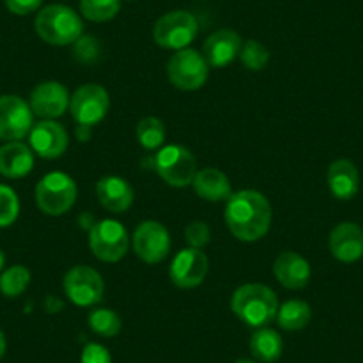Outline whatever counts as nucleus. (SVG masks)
<instances>
[{
    "instance_id": "obj_1",
    "label": "nucleus",
    "mask_w": 363,
    "mask_h": 363,
    "mask_svg": "<svg viewBox=\"0 0 363 363\" xmlns=\"http://www.w3.org/2000/svg\"><path fill=\"white\" fill-rule=\"evenodd\" d=\"M225 219L235 239L242 242H255L271 228L272 208L264 194L244 189L232 193V196L226 200Z\"/></svg>"
},
{
    "instance_id": "obj_2",
    "label": "nucleus",
    "mask_w": 363,
    "mask_h": 363,
    "mask_svg": "<svg viewBox=\"0 0 363 363\" xmlns=\"http://www.w3.org/2000/svg\"><path fill=\"white\" fill-rule=\"evenodd\" d=\"M232 312L244 324L251 328H265L277 319L278 303L277 292L264 284H244L233 292Z\"/></svg>"
},
{
    "instance_id": "obj_3",
    "label": "nucleus",
    "mask_w": 363,
    "mask_h": 363,
    "mask_svg": "<svg viewBox=\"0 0 363 363\" xmlns=\"http://www.w3.org/2000/svg\"><path fill=\"white\" fill-rule=\"evenodd\" d=\"M36 34L48 45L66 47L82 38L84 26L79 13L62 4H52L41 9L34 22Z\"/></svg>"
},
{
    "instance_id": "obj_4",
    "label": "nucleus",
    "mask_w": 363,
    "mask_h": 363,
    "mask_svg": "<svg viewBox=\"0 0 363 363\" xmlns=\"http://www.w3.org/2000/svg\"><path fill=\"white\" fill-rule=\"evenodd\" d=\"M157 174L171 187L193 186L198 173L196 157L182 145H167L157 152L153 159Z\"/></svg>"
},
{
    "instance_id": "obj_5",
    "label": "nucleus",
    "mask_w": 363,
    "mask_h": 363,
    "mask_svg": "<svg viewBox=\"0 0 363 363\" xmlns=\"http://www.w3.org/2000/svg\"><path fill=\"white\" fill-rule=\"evenodd\" d=\"M77 184L69 174L54 171L45 174L36 186V203L47 216H62L75 205Z\"/></svg>"
},
{
    "instance_id": "obj_6",
    "label": "nucleus",
    "mask_w": 363,
    "mask_h": 363,
    "mask_svg": "<svg viewBox=\"0 0 363 363\" xmlns=\"http://www.w3.org/2000/svg\"><path fill=\"white\" fill-rule=\"evenodd\" d=\"M211 66L203 54L193 48H182L169 57L166 66L167 79L174 87L182 91H196L205 86Z\"/></svg>"
},
{
    "instance_id": "obj_7",
    "label": "nucleus",
    "mask_w": 363,
    "mask_h": 363,
    "mask_svg": "<svg viewBox=\"0 0 363 363\" xmlns=\"http://www.w3.org/2000/svg\"><path fill=\"white\" fill-rule=\"evenodd\" d=\"M111 107L109 93L100 84H86L79 87L69 99V113L82 128L99 125L107 116Z\"/></svg>"
},
{
    "instance_id": "obj_8",
    "label": "nucleus",
    "mask_w": 363,
    "mask_h": 363,
    "mask_svg": "<svg viewBox=\"0 0 363 363\" xmlns=\"http://www.w3.org/2000/svg\"><path fill=\"white\" fill-rule=\"evenodd\" d=\"M198 20L187 11H171L160 16L153 27V40L166 50H182L194 41Z\"/></svg>"
},
{
    "instance_id": "obj_9",
    "label": "nucleus",
    "mask_w": 363,
    "mask_h": 363,
    "mask_svg": "<svg viewBox=\"0 0 363 363\" xmlns=\"http://www.w3.org/2000/svg\"><path fill=\"white\" fill-rule=\"evenodd\" d=\"M128 233L120 221L114 219H102L95 223L89 230V247L91 253L102 262H120L127 255Z\"/></svg>"
},
{
    "instance_id": "obj_10",
    "label": "nucleus",
    "mask_w": 363,
    "mask_h": 363,
    "mask_svg": "<svg viewBox=\"0 0 363 363\" xmlns=\"http://www.w3.org/2000/svg\"><path fill=\"white\" fill-rule=\"evenodd\" d=\"M62 289L73 305L95 306L102 301L106 285L96 269L89 265H75L65 274Z\"/></svg>"
},
{
    "instance_id": "obj_11",
    "label": "nucleus",
    "mask_w": 363,
    "mask_h": 363,
    "mask_svg": "<svg viewBox=\"0 0 363 363\" xmlns=\"http://www.w3.org/2000/svg\"><path fill=\"white\" fill-rule=\"evenodd\" d=\"M135 255L146 264H159L171 250V235L166 226L159 221H143L132 237Z\"/></svg>"
},
{
    "instance_id": "obj_12",
    "label": "nucleus",
    "mask_w": 363,
    "mask_h": 363,
    "mask_svg": "<svg viewBox=\"0 0 363 363\" xmlns=\"http://www.w3.org/2000/svg\"><path fill=\"white\" fill-rule=\"evenodd\" d=\"M33 109L16 95L0 96V139L20 141L33 128Z\"/></svg>"
},
{
    "instance_id": "obj_13",
    "label": "nucleus",
    "mask_w": 363,
    "mask_h": 363,
    "mask_svg": "<svg viewBox=\"0 0 363 363\" xmlns=\"http://www.w3.org/2000/svg\"><path fill=\"white\" fill-rule=\"evenodd\" d=\"M208 272V257L201 250L187 247L178 251L169 265V278L178 289H196Z\"/></svg>"
},
{
    "instance_id": "obj_14",
    "label": "nucleus",
    "mask_w": 363,
    "mask_h": 363,
    "mask_svg": "<svg viewBox=\"0 0 363 363\" xmlns=\"http://www.w3.org/2000/svg\"><path fill=\"white\" fill-rule=\"evenodd\" d=\"M69 93L61 82L47 80L34 87L30 93V109L36 116L43 120H55L61 118L69 109Z\"/></svg>"
},
{
    "instance_id": "obj_15",
    "label": "nucleus",
    "mask_w": 363,
    "mask_h": 363,
    "mask_svg": "<svg viewBox=\"0 0 363 363\" xmlns=\"http://www.w3.org/2000/svg\"><path fill=\"white\" fill-rule=\"evenodd\" d=\"M30 150L43 159H59L68 150V132L54 120L34 123L29 132Z\"/></svg>"
},
{
    "instance_id": "obj_16",
    "label": "nucleus",
    "mask_w": 363,
    "mask_h": 363,
    "mask_svg": "<svg viewBox=\"0 0 363 363\" xmlns=\"http://www.w3.org/2000/svg\"><path fill=\"white\" fill-rule=\"evenodd\" d=\"M242 40L232 29H219L205 40L203 57L211 68H226L240 54Z\"/></svg>"
},
{
    "instance_id": "obj_17",
    "label": "nucleus",
    "mask_w": 363,
    "mask_h": 363,
    "mask_svg": "<svg viewBox=\"0 0 363 363\" xmlns=\"http://www.w3.org/2000/svg\"><path fill=\"white\" fill-rule=\"evenodd\" d=\"M330 251L333 258L352 264L363 257V228L356 223L345 221L335 226L330 233Z\"/></svg>"
},
{
    "instance_id": "obj_18",
    "label": "nucleus",
    "mask_w": 363,
    "mask_h": 363,
    "mask_svg": "<svg viewBox=\"0 0 363 363\" xmlns=\"http://www.w3.org/2000/svg\"><path fill=\"white\" fill-rule=\"evenodd\" d=\"M272 272L285 289L299 291V289L308 285L310 277H312V267H310L308 260L296 251H284L274 260Z\"/></svg>"
},
{
    "instance_id": "obj_19",
    "label": "nucleus",
    "mask_w": 363,
    "mask_h": 363,
    "mask_svg": "<svg viewBox=\"0 0 363 363\" xmlns=\"http://www.w3.org/2000/svg\"><path fill=\"white\" fill-rule=\"evenodd\" d=\"M96 196L102 207L113 214H123L134 203V191L130 184L114 174L100 178L96 184Z\"/></svg>"
},
{
    "instance_id": "obj_20",
    "label": "nucleus",
    "mask_w": 363,
    "mask_h": 363,
    "mask_svg": "<svg viewBox=\"0 0 363 363\" xmlns=\"http://www.w3.org/2000/svg\"><path fill=\"white\" fill-rule=\"evenodd\" d=\"M328 187L337 200L347 201L358 194L359 173L354 162L349 159H337L328 167Z\"/></svg>"
},
{
    "instance_id": "obj_21",
    "label": "nucleus",
    "mask_w": 363,
    "mask_h": 363,
    "mask_svg": "<svg viewBox=\"0 0 363 363\" xmlns=\"http://www.w3.org/2000/svg\"><path fill=\"white\" fill-rule=\"evenodd\" d=\"M34 167V153L20 141L0 146V174L6 178H23Z\"/></svg>"
},
{
    "instance_id": "obj_22",
    "label": "nucleus",
    "mask_w": 363,
    "mask_h": 363,
    "mask_svg": "<svg viewBox=\"0 0 363 363\" xmlns=\"http://www.w3.org/2000/svg\"><path fill=\"white\" fill-rule=\"evenodd\" d=\"M193 187L198 196L207 201H225L232 196L228 177L218 167H203L198 171L193 180Z\"/></svg>"
},
{
    "instance_id": "obj_23",
    "label": "nucleus",
    "mask_w": 363,
    "mask_h": 363,
    "mask_svg": "<svg viewBox=\"0 0 363 363\" xmlns=\"http://www.w3.org/2000/svg\"><path fill=\"white\" fill-rule=\"evenodd\" d=\"M250 351L255 359L264 363H274L284 352V340L280 333L271 328H258L250 338Z\"/></svg>"
},
{
    "instance_id": "obj_24",
    "label": "nucleus",
    "mask_w": 363,
    "mask_h": 363,
    "mask_svg": "<svg viewBox=\"0 0 363 363\" xmlns=\"http://www.w3.org/2000/svg\"><path fill=\"white\" fill-rule=\"evenodd\" d=\"M310 319H312V308L308 303L301 301V299L285 301L277 313L278 324L287 331L303 330L310 323Z\"/></svg>"
},
{
    "instance_id": "obj_25",
    "label": "nucleus",
    "mask_w": 363,
    "mask_h": 363,
    "mask_svg": "<svg viewBox=\"0 0 363 363\" xmlns=\"http://www.w3.org/2000/svg\"><path fill=\"white\" fill-rule=\"evenodd\" d=\"M135 138L143 148L153 152V150H159L166 141V127L162 120L155 116L143 118L135 127Z\"/></svg>"
},
{
    "instance_id": "obj_26",
    "label": "nucleus",
    "mask_w": 363,
    "mask_h": 363,
    "mask_svg": "<svg viewBox=\"0 0 363 363\" xmlns=\"http://www.w3.org/2000/svg\"><path fill=\"white\" fill-rule=\"evenodd\" d=\"M80 15L89 22L104 23L120 13L121 0H80Z\"/></svg>"
},
{
    "instance_id": "obj_27",
    "label": "nucleus",
    "mask_w": 363,
    "mask_h": 363,
    "mask_svg": "<svg viewBox=\"0 0 363 363\" xmlns=\"http://www.w3.org/2000/svg\"><path fill=\"white\" fill-rule=\"evenodd\" d=\"M30 284V272L26 265H13L0 277V292L6 298H18Z\"/></svg>"
},
{
    "instance_id": "obj_28",
    "label": "nucleus",
    "mask_w": 363,
    "mask_h": 363,
    "mask_svg": "<svg viewBox=\"0 0 363 363\" xmlns=\"http://www.w3.org/2000/svg\"><path fill=\"white\" fill-rule=\"evenodd\" d=\"M87 323L93 333L100 335L104 338L116 337L121 331V319L114 310L109 308H96L89 313Z\"/></svg>"
},
{
    "instance_id": "obj_29",
    "label": "nucleus",
    "mask_w": 363,
    "mask_h": 363,
    "mask_svg": "<svg viewBox=\"0 0 363 363\" xmlns=\"http://www.w3.org/2000/svg\"><path fill=\"white\" fill-rule=\"evenodd\" d=\"M240 62L246 69H251V72H260L267 66L269 59V50L257 40H247L246 43H242V48H240L239 54Z\"/></svg>"
},
{
    "instance_id": "obj_30",
    "label": "nucleus",
    "mask_w": 363,
    "mask_h": 363,
    "mask_svg": "<svg viewBox=\"0 0 363 363\" xmlns=\"http://www.w3.org/2000/svg\"><path fill=\"white\" fill-rule=\"evenodd\" d=\"M20 212V201L11 187L0 184V228H8L16 221Z\"/></svg>"
},
{
    "instance_id": "obj_31",
    "label": "nucleus",
    "mask_w": 363,
    "mask_h": 363,
    "mask_svg": "<svg viewBox=\"0 0 363 363\" xmlns=\"http://www.w3.org/2000/svg\"><path fill=\"white\" fill-rule=\"evenodd\" d=\"M186 240L189 247L203 250L211 242V228L205 221H191L186 226Z\"/></svg>"
},
{
    "instance_id": "obj_32",
    "label": "nucleus",
    "mask_w": 363,
    "mask_h": 363,
    "mask_svg": "<svg viewBox=\"0 0 363 363\" xmlns=\"http://www.w3.org/2000/svg\"><path fill=\"white\" fill-rule=\"evenodd\" d=\"M75 57L82 62H89V61H95L96 55H99V43H96L95 38L86 36V38H80L77 40L75 43Z\"/></svg>"
},
{
    "instance_id": "obj_33",
    "label": "nucleus",
    "mask_w": 363,
    "mask_h": 363,
    "mask_svg": "<svg viewBox=\"0 0 363 363\" xmlns=\"http://www.w3.org/2000/svg\"><path fill=\"white\" fill-rule=\"evenodd\" d=\"M80 363H113V358H111V352L104 345L91 342L84 347Z\"/></svg>"
},
{
    "instance_id": "obj_34",
    "label": "nucleus",
    "mask_w": 363,
    "mask_h": 363,
    "mask_svg": "<svg viewBox=\"0 0 363 363\" xmlns=\"http://www.w3.org/2000/svg\"><path fill=\"white\" fill-rule=\"evenodd\" d=\"M6 8L13 13V15H30L36 9H40V6L43 4V0H4Z\"/></svg>"
},
{
    "instance_id": "obj_35",
    "label": "nucleus",
    "mask_w": 363,
    "mask_h": 363,
    "mask_svg": "<svg viewBox=\"0 0 363 363\" xmlns=\"http://www.w3.org/2000/svg\"><path fill=\"white\" fill-rule=\"evenodd\" d=\"M6 354V337L4 333H2V330H0V359H2V356Z\"/></svg>"
},
{
    "instance_id": "obj_36",
    "label": "nucleus",
    "mask_w": 363,
    "mask_h": 363,
    "mask_svg": "<svg viewBox=\"0 0 363 363\" xmlns=\"http://www.w3.org/2000/svg\"><path fill=\"white\" fill-rule=\"evenodd\" d=\"M4 264H6V257L4 253H2V250H0V271L4 269Z\"/></svg>"
},
{
    "instance_id": "obj_37",
    "label": "nucleus",
    "mask_w": 363,
    "mask_h": 363,
    "mask_svg": "<svg viewBox=\"0 0 363 363\" xmlns=\"http://www.w3.org/2000/svg\"><path fill=\"white\" fill-rule=\"evenodd\" d=\"M235 363H257V362H253V359L250 358H239Z\"/></svg>"
}]
</instances>
